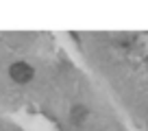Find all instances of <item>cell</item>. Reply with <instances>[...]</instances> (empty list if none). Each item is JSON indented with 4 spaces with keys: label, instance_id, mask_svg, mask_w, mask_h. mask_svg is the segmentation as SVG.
I'll return each instance as SVG.
<instances>
[{
    "label": "cell",
    "instance_id": "cell-1",
    "mask_svg": "<svg viewBox=\"0 0 148 131\" xmlns=\"http://www.w3.org/2000/svg\"><path fill=\"white\" fill-rule=\"evenodd\" d=\"M33 74H35V70H33L26 61H15V63H11V68H9V77L20 85L28 83V81L33 79Z\"/></svg>",
    "mask_w": 148,
    "mask_h": 131
},
{
    "label": "cell",
    "instance_id": "cell-2",
    "mask_svg": "<svg viewBox=\"0 0 148 131\" xmlns=\"http://www.w3.org/2000/svg\"><path fill=\"white\" fill-rule=\"evenodd\" d=\"M70 116H72V122H74V125H83L85 118H87V109H85L83 105H74L72 112H70Z\"/></svg>",
    "mask_w": 148,
    "mask_h": 131
}]
</instances>
